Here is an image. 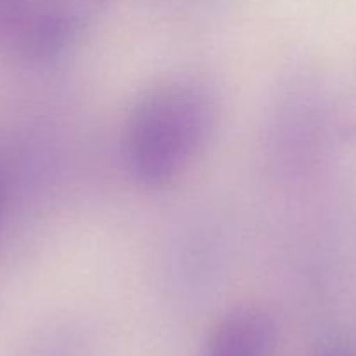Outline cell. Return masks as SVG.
Listing matches in <instances>:
<instances>
[{
	"label": "cell",
	"mask_w": 356,
	"mask_h": 356,
	"mask_svg": "<svg viewBox=\"0 0 356 356\" xmlns=\"http://www.w3.org/2000/svg\"><path fill=\"white\" fill-rule=\"evenodd\" d=\"M218 120V103L204 83L167 80L136 99L125 122V155L139 183H172L200 155Z\"/></svg>",
	"instance_id": "1"
},
{
	"label": "cell",
	"mask_w": 356,
	"mask_h": 356,
	"mask_svg": "<svg viewBox=\"0 0 356 356\" xmlns=\"http://www.w3.org/2000/svg\"><path fill=\"white\" fill-rule=\"evenodd\" d=\"M99 0H0V54L42 63L68 51L92 23Z\"/></svg>",
	"instance_id": "2"
},
{
	"label": "cell",
	"mask_w": 356,
	"mask_h": 356,
	"mask_svg": "<svg viewBox=\"0 0 356 356\" xmlns=\"http://www.w3.org/2000/svg\"><path fill=\"white\" fill-rule=\"evenodd\" d=\"M277 327L261 306L233 308L219 320L209 336L205 356H271Z\"/></svg>",
	"instance_id": "3"
},
{
	"label": "cell",
	"mask_w": 356,
	"mask_h": 356,
	"mask_svg": "<svg viewBox=\"0 0 356 356\" xmlns=\"http://www.w3.org/2000/svg\"><path fill=\"white\" fill-rule=\"evenodd\" d=\"M318 356H353L350 348L343 346V344H332V346L325 348Z\"/></svg>",
	"instance_id": "4"
},
{
	"label": "cell",
	"mask_w": 356,
	"mask_h": 356,
	"mask_svg": "<svg viewBox=\"0 0 356 356\" xmlns=\"http://www.w3.org/2000/svg\"><path fill=\"white\" fill-rule=\"evenodd\" d=\"M2 202H3V183H2V174H0V211H2Z\"/></svg>",
	"instance_id": "5"
}]
</instances>
